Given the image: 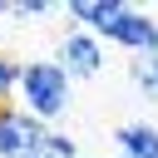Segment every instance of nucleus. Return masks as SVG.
I'll use <instances>...</instances> for the list:
<instances>
[{
	"instance_id": "20e7f679",
	"label": "nucleus",
	"mask_w": 158,
	"mask_h": 158,
	"mask_svg": "<svg viewBox=\"0 0 158 158\" xmlns=\"http://www.w3.org/2000/svg\"><path fill=\"white\" fill-rule=\"evenodd\" d=\"M114 44H123V49H133V54H158V20H148L143 10L128 5V15H123L118 30H114Z\"/></svg>"
},
{
	"instance_id": "0eeeda50",
	"label": "nucleus",
	"mask_w": 158,
	"mask_h": 158,
	"mask_svg": "<svg viewBox=\"0 0 158 158\" xmlns=\"http://www.w3.org/2000/svg\"><path fill=\"white\" fill-rule=\"evenodd\" d=\"M20 74H25V64H15L10 54H0V109H5V99L20 89Z\"/></svg>"
},
{
	"instance_id": "1a4fd4ad",
	"label": "nucleus",
	"mask_w": 158,
	"mask_h": 158,
	"mask_svg": "<svg viewBox=\"0 0 158 158\" xmlns=\"http://www.w3.org/2000/svg\"><path fill=\"white\" fill-rule=\"evenodd\" d=\"M10 15H20V20H35V15H49V5H44V0H30V5H10Z\"/></svg>"
},
{
	"instance_id": "f03ea898",
	"label": "nucleus",
	"mask_w": 158,
	"mask_h": 158,
	"mask_svg": "<svg viewBox=\"0 0 158 158\" xmlns=\"http://www.w3.org/2000/svg\"><path fill=\"white\" fill-rule=\"evenodd\" d=\"M44 138H49V128L35 114L10 109V104L0 109V158H35L44 148Z\"/></svg>"
},
{
	"instance_id": "f257e3e1",
	"label": "nucleus",
	"mask_w": 158,
	"mask_h": 158,
	"mask_svg": "<svg viewBox=\"0 0 158 158\" xmlns=\"http://www.w3.org/2000/svg\"><path fill=\"white\" fill-rule=\"evenodd\" d=\"M20 94H25V114L49 123L69 109V74L59 69V59H35L20 74Z\"/></svg>"
},
{
	"instance_id": "7ed1b4c3",
	"label": "nucleus",
	"mask_w": 158,
	"mask_h": 158,
	"mask_svg": "<svg viewBox=\"0 0 158 158\" xmlns=\"http://www.w3.org/2000/svg\"><path fill=\"white\" fill-rule=\"evenodd\" d=\"M99 64H104L99 35H89V30H69V35L59 40V69H64L69 79H94Z\"/></svg>"
},
{
	"instance_id": "39448f33",
	"label": "nucleus",
	"mask_w": 158,
	"mask_h": 158,
	"mask_svg": "<svg viewBox=\"0 0 158 158\" xmlns=\"http://www.w3.org/2000/svg\"><path fill=\"white\" fill-rule=\"evenodd\" d=\"M114 143L123 158H158V128L153 123H118Z\"/></svg>"
},
{
	"instance_id": "9d476101",
	"label": "nucleus",
	"mask_w": 158,
	"mask_h": 158,
	"mask_svg": "<svg viewBox=\"0 0 158 158\" xmlns=\"http://www.w3.org/2000/svg\"><path fill=\"white\" fill-rule=\"evenodd\" d=\"M5 10H10V5H0V15H5Z\"/></svg>"
},
{
	"instance_id": "9b49d317",
	"label": "nucleus",
	"mask_w": 158,
	"mask_h": 158,
	"mask_svg": "<svg viewBox=\"0 0 158 158\" xmlns=\"http://www.w3.org/2000/svg\"><path fill=\"white\" fill-rule=\"evenodd\" d=\"M35 158H49V153H35Z\"/></svg>"
},
{
	"instance_id": "6e6552de",
	"label": "nucleus",
	"mask_w": 158,
	"mask_h": 158,
	"mask_svg": "<svg viewBox=\"0 0 158 158\" xmlns=\"http://www.w3.org/2000/svg\"><path fill=\"white\" fill-rule=\"evenodd\" d=\"M40 153H49V158H79V143H74L69 133H49Z\"/></svg>"
},
{
	"instance_id": "423d86ee",
	"label": "nucleus",
	"mask_w": 158,
	"mask_h": 158,
	"mask_svg": "<svg viewBox=\"0 0 158 158\" xmlns=\"http://www.w3.org/2000/svg\"><path fill=\"white\" fill-rule=\"evenodd\" d=\"M128 74H133V89H138V94L158 99V54H133Z\"/></svg>"
}]
</instances>
